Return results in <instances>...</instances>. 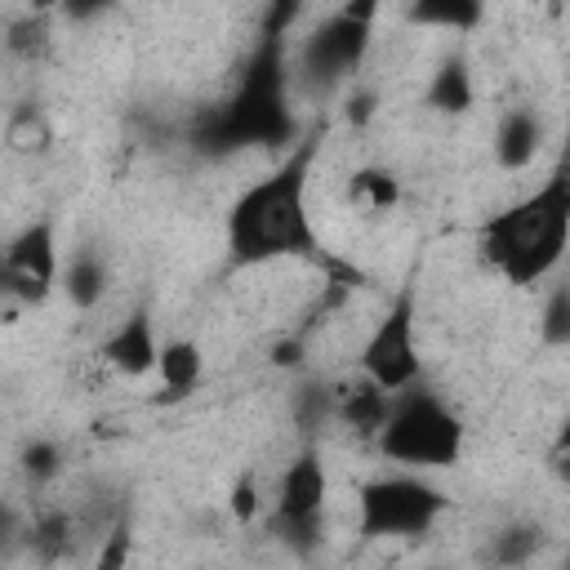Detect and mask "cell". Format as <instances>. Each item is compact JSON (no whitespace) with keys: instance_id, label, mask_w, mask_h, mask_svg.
Returning <instances> with one entry per match:
<instances>
[{"instance_id":"cell-3","label":"cell","mask_w":570,"mask_h":570,"mask_svg":"<svg viewBox=\"0 0 570 570\" xmlns=\"http://www.w3.org/2000/svg\"><path fill=\"white\" fill-rule=\"evenodd\" d=\"M481 258L508 285H539L548 281L570 254V138L548 169V178L525 191L521 200L503 205L494 218L481 223Z\"/></svg>"},{"instance_id":"cell-28","label":"cell","mask_w":570,"mask_h":570,"mask_svg":"<svg viewBox=\"0 0 570 570\" xmlns=\"http://www.w3.org/2000/svg\"><path fill=\"white\" fill-rule=\"evenodd\" d=\"M307 0H263V18H258V36H289L294 22L303 18Z\"/></svg>"},{"instance_id":"cell-16","label":"cell","mask_w":570,"mask_h":570,"mask_svg":"<svg viewBox=\"0 0 570 570\" xmlns=\"http://www.w3.org/2000/svg\"><path fill=\"white\" fill-rule=\"evenodd\" d=\"M334 414H338V387L330 379L307 374V379L294 383V392H289V419L303 432V441H316V432L325 423H334Z\"/></svg>"},{"instance_id":"cell-18","label":"cell","mask_w":570,"mask_h":570,"mask_svg":"<svg viewBox=\"0 0 570 570\" xmlns=\"http://www.w3.org/2000/svg\"><path fill=\"white\" fill-rule=\"evenodd\" d=\"M543 552V530L534 525V521H508V525H499L490 539H485V548L476 552L485 566H525V561H534Z\"/></svg>"},{"instance_id":"cell-4","label":"cell","mask_w":570,"mask_h":570,"mask_svg":"<svg viewBox=\"0 0 570 570\" xmlns=\"http://www.w3.org/2000/svg\"><path fill=\"white\" fill-rule=\"evenodd\" d=\"M374 450L387 463H401L414 472L454 468L463 454V419L432 387L410 383L392 396V414L374 436Z\"/></svg>"},{"instance_id":"cell-10","label":"cell","mask_w":570,"mask_h":570,"mask_svg":"<svg viewBox=\"0 0 570 570\" xmlns=\"http://www.w3.org/2000/svg\"><path fill=\"white\" fill-rule=\"evenodd\" d=\"M102 361L129 379H142V374H156L160 365V338H156V325L147 312H129L107 338H102Z\"/></svg>"},{"instance_id":"cell-30","label":"cell","mask_w":570,"mask_h":570,"mask_svg":"<svg viewBox=\"0 0 570 570\" xmlns=\"http://www.w3.org/2000/svg\"><path fill=\"white\" fill-rule=\"evenodd\" d=\"M116 9V0H62V18L67 22H76V27H89V22H98V18H107Z\"/></svg>"},{"instance_id":"cell-1","label":"cell","mask_w":570,"mask_h":570,"mask_svg":"<svg viewBox=\"0 0 570 570\" xmlns=\"http://www.w3.org/2000/svg\"><path fill=\"white\" fill-rule=\"evenodd\" d=\"M321 138H325V125L312 120L303 129V138L289 151H281V160L232 200L227 267H267V263L303 258V263H321L334 276L330 285H361V272H352L325 254V245L312 227V214H307V183H312Z\"/></svg>"},{"instance_id":"cell-33","label":"cell","mask_w":570,"mask_h":570,"mask_svg":"<svg viewBox=\"0 0 570 570\" xmlns=\"http://www.w3.org/2000/svg\"><path fill=\"white\" fill-rule=\"evenodd\" d=\"M552 450H570V414H566V423L557 428V441H552Z\"/></svg>"},{"instance_id":"cell-19","label":"cell","mask_w":570,"mask_h":570,"mask_svg":"<svg viewBox=\"0 0 570 570\" xmlns=\"http://www.w3.org/2000/svg\"><path fill=\"white\" fill-rule=\"evenodd\" d=\"M347 200H352L356 209L387 214V209H396V200H401V183H396V174L383 169V165H361V169H352V178H347Z\"/></svg>"},{"instance_id":"cell-27","label":"cell","mask_w":570,"mask_h":570,"mask_svg":"<svg viewBox=\"0 0 570 570\" xmlns=\"http://www.w3.org/2000/svg\"><path fill=\"white\" fill-rule=\"evenodd\" d=\"M307 338H312V330H289V334H281V338L267 347V361H272L276 370L298 374V370L307 365Z\"/></svg>"},{"instance_id":"cell-5","label":"cell","mask_w":570,"mask_h":570,"mask_svg":"<svg viewBox=\"0 0 570 570\" xmlns=\"http://www.w3.org/2000/svg\"><path fill=\"white\" fill-rule=\"evenodd\" d=\"M383 13V0H343L334 13H325L298 45V76L312 94H330L338 85H352L356 71L370 58L374 22Z\"/></svg>"},{"instance_id":"cell-14","label":"cell","mask_w":570,"mask_h":570,"mask_svg":"<svg viewBox=\"0 0 570 570\" xmlns=\"http://www.w3.org/2000/svg\"><path fill=\"white\" fill-rule=\"evenodd\" d=\"M156 374H160V401L169 405V401H187L196 387H200V374H205V352H200V343L196 338H165L160 343V365H156Z\"/></svg>"},{"instance_id":"cell-15","label":"cell","mask_w":570,"mask_h":570,"mask_svg":"<svg viewBox=\"0 0 570 570\" xmlns=\"http://www.w3.org/2000/svg\"><path fill=\"white\" fill-rule=\"evenodd\" d=\"M107 285H111V272H107V258L98 249H76L67 263H62V298L76 307V312H94L102 298H107Z\"/></svg>"},{"instance_id":"cell-34","label":"cell","mask_w":570,"mask_h":570,"mask_svg":"<svg viewBox=\"0 0 570 570\" xmlns=\"http://www.w3.org/2000/svg\"><path fill=\"white\" fill-rule=\"evenodd\" d=\"M566 566H570V557H566Z\"/></svg>"},{"instance_id":"cell-8","label":"cell","mask_w":570,"mask_h":570,"mask_svg":"<svg viewBox=\"0 0 570 570\" xmlns=\"http://www.w3.org/2000/svg\"><path fill=\"white\" fill-rule=\"evenodd\" d=\"M62 281V249L53 218L22 223L0 254V294L9 307H40Z\"/></svg>"},{"instance_id":"cell-32","label":"cell","mask_w":570,"mask_h":570,"mask_svg":"<svg viewBox=\"0 0 570 570\" xmlns=\"http://www.w3.org/2000/svg\"><path fill=\"white\" fill-rule=\"evenodd\" d=\"M27 9H31V13H58L62 0H27Z\"/></svg>"},{"instance_id":"cell-21","label":"cell","mask_w":570,"mask_h":570,"mask_svg":"<svg viewBox=\"0 0 570 570\" xmlns=\"http://www.w3.org/2000/svg\"><path fill=\"white\" fill-rule=\"evenodd\" d=\"M71 530H76L71 512H62V508H45V512L31 521L27 534H31V548H36L40 561H62L67 548H71Z\"/></svg>"},{"instance_id":"cell-25","label":"cell","mask_w":570,"mask_h":570,"mask_svg":"<svg viewBox=\"0 0 570 570\" xmlns=\"http://www.w3.org/2000/svg\"><path fill=\"white\" fill-rule=\"evenodd\" d=\"M129 557H134V521H129V508H120L111 517V525L102 530V548H98L94 566L98 570H120Z\"/></svg>"},{"instance_id":"cell-24","label":"cell","mask_w":570,"mask_h":570,"mask_svg":"<svg viewBox=\"0 0 570 570\" xmlns=\"http://www.w3.org/2000/svg\"><path fill=\"white\" fill-rule=\"evenodd\" d=\"M18 463H22V476H27L31 485H49V481L62 476L67 450H62L53 436H31V441L22 445V454H18Z\"/></svg>"},{"instance_id":"cell-13","label":"cell","mask_w":570,"mask_h":570,"mask_svg":"<svg viewBox=\"0 0 570 570\" xmlns=\"http://www.w3.org/2000/svg\"><path fill=\"white\" fill-rule=\"evenodd\" d=\"M428 111L436 116H468L476 107V80H472V62L463 53H450L436 62L428 89H423Z\"/></svg>"},{"instance_id":"cell-12","label":"cell","mask_w":570,"mask_h":570,"mask_svg":"<svg viewBox=\"0 0 570 570\" xmlns=\"http://www.w3.org/2000/svg\"><path fill=\"white\" fill-rule=\"evenodd\" d=\"M392 396H396V392H387V387L374 383L370 374H356L352 383L338 387V414H334V423H343V428L356 432L361 441H374V436L383 432L387 414H392Z\"/></svg>"},{"instance_id":"cell-9","label":"cell","mask_w":570,"mask_h":570,"mask_svg":"<svg viewBox=\"0 0 570 570\" xmlns=\"http://www.w3.org/2000/svg\"><path fill=\"white\" fill-rule=\"evenodd\" d=\"M414 321H419L414 285H401L392 294V303L383 307V316L374 321V330L365 334L361 352H356L361 374H370L387 392H401V387L419 383L423 361H419V343H414Z\"/></svg>"},{"instance_id":"cell-22","label":"cell","mask_w":570,"mask_h":570,"mask_svg":"<svg viewBox=\"0 0 570 570\" xmlns=\"http://www.w3.org/2000/svg\"><path fill=\"white\" fill-rule=\"evenodd\" d=\"M4 142H9V151H18V156H40V151H49L53 134H49V120H45L36 107H18V111H9Z\"/></svg>"},{"instance_id":"cell-23","label":"cell","mask_w":570,"mask_h":570,"mask_svg":"<svg viewBox=\"0 0 570 570\" xmlns=\"http://www.w3.org/2000/svg\"><path fill=\"white\" fill-rule=\"evenodd\" d=\"M539 338L543 347H570V276H561L539 307Z\"/></svg>"},{"instance_id":"cell-17","label":"cell","mask_w":570,"mask_h":570,"mask_svg":"<svg viewBox=\"0 0 570 570\" xmlns=\"http://www.w3.org/2000/svg\"><path fill=\"white\" fill-rule=\"evenodd\" d=\"M485 18V0H410L405 4V22L423 27V31H476Z\"/></svg>"},{"instance_id":"cell-6","label":"cell","mask_w":570,"mask_h":570,"mask_svg":"<svg viewBox=\"0 0 570 570\" xmlns=\"http://www.w3.org/2000/svg\"><path fill=\"white\" fill-rule=\"evenodd\" d=\"M445 512H450V494L441 485H432L428 476H419L414 468L370 476L356 490V534L361 539H419Z\"/></svg>"},{"instance_id":"cell-7","label":"cell","mask_w":570,"mask_h":570,"mask_svg":"<svg viewBox=\"0 0 570 570\" xmlns=\"http://www.w3.org/2000/svg\"><path fill=\"white\" fill-rule=\"evenodd\" d=\"M325 503H330V476L321 463L316 441H303V450L285 463L267 517V534L285 543L294 557H312L325 539Z\"/></svg>"},{"instance_id":"cell-11","label":"cell","mask_w":570,"mask_h":570,"mask_svg":"<svg viewBox=\"0 0 570 570\" xmlns=\"http://www.w3.org/2000/svg\"><path fill=\"white\" fill-rule=\"evenodd\" d=\"M539 147H543V120H539V111H534V107H508V111L499 116L494 142H490L494 165H499L503 174H525V169L534 165Z\"/></svg>"},{"instance_id":"cell-35","label":"cell","mask_w":570,"mask_h":570,"mask_svg":"<svg viewBox=\"0 0 570 570\" xmlns=\"http://www.w3.org/2000/svg\"><path fill=\"white\" fill-rule=\"evenodd\" d=\"M566 263H570V254H566Z\"/></svg>"},{"instance_id":"cell-2","label":"cell","mask_w":570,"mask_h":570,"mask_svg":"<svg viewBox=\"0 0 570 570\" xmlns=\"http://www.w3.org/2000/svg\"><path fill=\"white\" fill-rule=\"evenodd\" d=\"M187 138L200 156H214V160L232 156V151H245V147L289 151L303 138V125L289 111L285 36H258L254 40L227 102L214 107V111H200Z\"/></svg>"},{"instance_id":"cell-26","label":"cell","mask_w":570,"mask_h":570,"mask_svg":"<svg viewBox=\"0 0 570 570\" xmlns=\"http://www.w3.org/2000/svg\"><path fill=\"white\" fill-rule=\"evenodd\" d=\"M227 512H232L236 525H249V521L263 517V490H258V481H254L249 472H240V476L232 481V490H227Z\"/></svg>"},{"instance_id":"cell-20","label":"cell","mask_w":570,"mask_h":570,"mask_svg":"<svg viewBox=\"0 0 570 570\" xmlns=\"http://www.w3.org/2000/svg\"><path fill=\"white\" fill-rule=\"evenodd\" d=\"M4 49H9V58H18V62H36L45 49H49V13H18V18H9V27H4Z\"/></svg>"},{"instance_id":"cell-29","label":"cell","mask_w":570,"mask_h":570,"mask_svg":"<svg viewBox=\"0 0 570 570\" xmlns=\"http://www.w3.org/2000/svg\"><path fill=\"white\" fill-rule=\"evenodd\" d=\"M374 111H379V94L370 89V85H352L347 89V98H343V116H347V125H370L374 120Z\"/></svg>"},{"instance_id":"cell-31","label":"cell","mask_w":570,"mask_h":570,"mask_svg":"<svg viewBox=\"0 0 570 570\" xmlns=\"http://www.w3.org/2000/svg\"><path fill=\"white\" fill-rule=\"evenodd\" d=\"M548 468H552V476H557L561 485H570V450H552V454H548Z\"/></svg>"}]
</instances>
